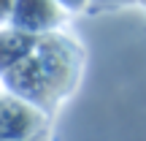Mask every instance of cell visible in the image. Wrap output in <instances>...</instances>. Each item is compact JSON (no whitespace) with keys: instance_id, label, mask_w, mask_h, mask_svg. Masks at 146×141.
<instances>
[{"instance_id":"cell-6","label":"cell","mask_w":146,"mask_h":141,"mask_svg":"<svg viewBox=\"0 0 146 141\" xmlns=\"http://www.w3.org/2000/svg\"><path fill=\"white\" fill-rule=\"evenodd\" d=\"M11 8H14V0H0V27H3V25H8Z\"/></svg>"},{"instance_id":"cell-5","label":"cell","mask_w":146,"mask_h":141,"mask_svg":"<svg viewBox=\"0 0 146 141\" xmlns=\"http://www.w3.org/2000/svg\"><path fill=\"white\" fill-rule=\"evenodd\" d=\"M54 3H57L62 11H78V8H84L89 0H54Z\"/></svg>"},{"instance_id":"cell-4","label":"cell","mask_w":146,"mask_h":141,"mask_svg":"<svg viewBox=\"0 0 146 141\" xmlns=\"http://www.w3.org/2000/svg\"><path fill=\"white\" fill-rule=\"evenodd\" d=\"M33 43H35L33 35H25V33L11 30V27H0V76L14 68L33 49Z\"/></svg>"},{"instance_id":"cell-2","label":"cell","mask_w":146,"mask_h":141,"mask_svg":"<svg viewBox=\"0 0 146 141\" xmlns=\"http://www.w3.org/2000/svg\"><path fill=\"white\" fill-rule=\"evenodd\" d=\"M43 111L14 95H0V141L41 138Z\"/></svg>"},{"instance_id":"cell-3","label":"cell","mask_w":146,"mask_h":141,"mask_svg":"<svg viewBox=\"0 0 146 141\" xmlns=\"http://www.w3.org/2000/svg\"><path fill=\"white\" fill-rule=\"evenodd\" d=\"M60 19H62V8L54 0H14V8H11L5 27L38 38L52 33L60 25Z\"/></svg>"},{"instance_id":"cell-1","label":"cell","mask_w":146,"mask_h":141,"mask_svg":"<svg viewBox=\"0 0 146 141\" xmlns=\"http://www.w3.org/2000/svg\"><path fill=\"white\" fill-rule=\"evenodd\" d=\"M78 52L81 49L65 35H38L30 52L3 73V82L14 98L49 111L76 82L81 60Z\"/></svg>"}]
</instances>
